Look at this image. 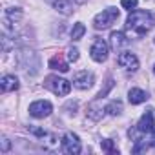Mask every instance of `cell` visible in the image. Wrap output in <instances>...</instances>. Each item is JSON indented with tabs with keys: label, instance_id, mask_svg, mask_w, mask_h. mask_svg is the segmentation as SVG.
Returning a JSON list of instances; mask_svg holds the SVG:
<instances>
[{
	"label": "cell",
	"instance_id": "cell-27",
	"mask_svg": "<svg viewBox=\"0 0 155 155\" xmlns=\"http://www.w3.org/2000/svg\"><path fill=\"white\" fill-rule=\"evenodd\" d=\"M153 73H155V66H153Z\"/></svg>",
	"mask_w": 155,
	"mask_h": 155
},
{
	"label": "cell",
	"instance_id": "cell-21",
	"mask_svg": "<svg viewBox=\"0 0 155 155\" xmlns=\"http://www.w3.org/2000/svg\"><path fill=\"white\" fill-rule=\"evenodd\" d=\"M137 4H139V0H120V6L128 11H133L137 8Z\"/></svg>",
	"mask_w": 155,
	"mask_h": 155
},
{
	"label": "cell",
	"instance_id": "cell-22",
	"mask_svg": "<svg viewBox=\"0 0 155 155\" xmlns=\"http://www.w3.org/2000/svg\"><path fill=\"white\" fill-rule=\"evenodd\" d=\"M68 60L69 62H77V60H79V49H77V48H69L68 49Z\"/></svg>",
	"mask_w": 155,
	"mask_h": 155
},
{
	"label": "cell",
	"instance_id": "cell-1",
	"mask_svg": "<svg viewBox=\"0 0 155 155\" xmlns=\"http://www.w3.org/2000/svg\"><path fill=\"white\" fill-rule=\"evenodd\" d=\"M155 26V15L150 11H137L133 9L126 20V28L135 31L137 35H146Z\"/></svg>",
	"mask_w": 155,
	"mask_h": 155
},
{
	"label": "cell",
	"instance_id": "cell-25",
	"mask_svg": "<svg viewBox=\"0 0 155 155\" xmlns=\"http://www.w3.org/2000/svg\"><path fill=\"white\" fill-rule=\"evenodd\" d=\"M151 133H153V139H151V140H153V144H155V128L151 130Z\"/></svg>",
	"mask_w": 155,
	"mask_h": 155
},
{
	"label": "cell",
	"instance_id": "cell-16",
	"mask_svg": "<svg viewBox=\"0 0 155 155\" xmlns=\"http://www.w3.org/2000/svg\"><path fill=\"white\" fill-rule=\"evenodd\" d=\"M4 17H6L11 24H15V22H18V20L22 18V9H18V8H8Z\"/></svg>",
	"mask_w": 155,
	"mask_h": 155
},
{
	"label": "cell",
	"instance_id": "cell-20",
	"mask_svg": "<svg viewBox=\"0 0 155 155\" xmlns=\"http://www.w3.org/2000/svg\"><path fill=\"white\" fill-rule=\"evenodd\" d=\"M148 148H150V144H148L146 140L139 139V140H137V144L133 146V153H142V151H146Z\"/></svg>",
	"mask_w": 155,
	"mask_h": 155
},
{
	"label": "cell",
	"instance_id": "cell-18",
	"mask_svg": "<svg viewBox=\"0 0 155 155\" xmlns=\"http://www.w3.org/2000/svg\"><path fill=\"white\" fill-rule=\"evenodd\" d=\"M84 33H86V28H84V24L77 22V24L73 26V29H71V38H73V40H81V38L84 37Z\"/></svg>",
	"mask_w": 155,
	"mask_h": 155
},
{
	"label": "cell",
	"instance_id": "cell-12",
	"mask_svg": "<svg viewBox=\"0 0 155 155\" xmlns=\"http://www.w3.org/2000/svg\"><path fill=\"white\" fill-rule=\"evenodd\" d=\"M110 38H111V46L115 49H120V48H124V46L130 44V38H126V35L122 31H113Z\"/></svg>",
	"mask_w": 155,
	"mask_h": 155
},
{
	"label": "cell",
	"instance_id": "cell-5",
	"mask_svg": "<svg viewBox=\"0 0 155 155\" xmlns=\"http://www.w3.org/2000/svg\"><path fill=\"white\" fill-rule=\"evenodd\" d=\"M51 111H53V106L48 101H35L33 104H29V115L35 119H46L51 115Z\"/></svg>",
	"mask_w": 155,
	"mask_h": 155
},
{
	"label": "cell",
	"instance_id": "cell-10",
	"mask_svg": "<svg viewBox=\"0 0 155 155\" xmlns=\"http://www.w3.org/2000/svg\"><path fill=\"white\" fill-rule=\"evenodd\" d=\"M137 128L142 131V133H150L153 128H155V124H153V115H151V111H146L142 117H140V120H139V124H137Z\"/></svg>",
	"mask_w": 155,
	"mask_h": 155
},
{
	"label": "cell",
	"instance_id": "cell-2",
	"mask_svg": "<svg viewBox=\"0 0 155 155\" xmlns=\"http://www.w3.org/2000/svg\"><path fill=\"white\" fill-rule=\"evenodd\" d=\"M44 86L48 90H51L58 97H64V95H68L71 91V82L62 79V77H57V75H49L46 79V82H44Z\"/></svg>",
	"mask_w": 155,
	"mask_h": 155
},
{
	"label": "cell",
	"instance_id": "cell-6",
	"mask_svg": "<svg viewBox=\"0 0 155 155\" xmlns=\"http://www.w3.org/2000/svg\"><path fill=\"white\" fill-rule=\"evenodd\" d=\"M93 82H95V77H93V73H90V71H77L75 75H73V86L75 88H79V90H88V88H91L93 86Z\"/></svg>",
	"mask_w": 155,
	"mask_h": 155
},
{
	"label": "cell",
	"instance_id": "cell-4",
	"mask_svg": "<svg viewBox=\"0 0 155 155\" xmlns=\"http://www.w3.org/2000/svg\"><path fill=\"white\" fill-rule=\"evenodd\" d=\"M62 148H64V151L69 153V155H79L81 150H82L79 135H75L73 131L64 133V137H62Z\"/></svg>",
	"mask_w": 155,
	"mask_h": 155
},
{
	"label": "cell",
	"instance_id": "cell-17",
	"mask_svg": "<svg viewBox=\"0 0 155 155\" xmlns=\"http://www.w3.org/2000/svg\"><path fill=\"white\" fill-rule=\"evenodd\" d=\"M106 111H108L110 115H113V117L120 115V113H122V102H120V101H111V102H108V104H106Z\"/></svg>",
	"mask_w": 155,
	"mask_h": 155
},
{
	"label": "cell",
	"instance_id": "cell-13",
	"mask_svg": "<svg viewBox=\"0 0 155 155\" xmlns=\"http://www.w3.org/2000/svg\"><path fill=\"white\" fill-rule=\"evenodd\" d=\"M146 99H148L146 91H142V90H139V88H131V90L128 91V101H130L131 104H142Z\"/></svg>",
	"mask_w": 155,
	"mask_h": 155
},
{
	"label": "cell",
	"instance_id": "cell-11",
	"mask_svg": "<svg viewBox=\"0 0 155 155\" xmlns=\"http://www.w3.org/2000/svg\"><path fill=\"white\" fill-rule=\"evenodd\" d=\"M0 86H2L4 93L15 91V90H18V79L15 75H6V77H2V81H0Z\"/></svg>",
	"mask_w": 155,
	"mask_h": 155
},
{
	"label": "cell",
	"instance_id": "cell-24",
	"mask_svg": "<svg viewBox=\"0 0 155 155\" xmlns=\"http://www.w3.org/2000/svg\"><path fill=\"white\" fill-rule=\"evenodd\" d=\"M111 88H113V81H108V86H106V88H104V90H102V91L99 93V99H102V97H106V93H108V91H110Z\"/></svg>",
	"mask_w": 155,
	"mask_h": 155
},
{
	"label": "cell",
	"instance_id": "cell-14",
	"mask_svg": "<svg viewBox=\"0 0 155 155\" xmlns=\"http://www.w3.org/2000/svg\"><path fill=\"white\" fill-rule=\"evenodd\" d=\"M53 8L60 13V15H71V11H73V6H71V2L69 0H55L53 2Z\"/></svg>",
	"mask_w": 155,
	"mask_h": 155
},
{
	"label": "cell",
	"instance_id": "cell-3",
	"mask_svg": "<svg viewBox=\"0 0 155 155\" xmlns=\"http://www.w3.org/2000/svg\"><path fill=\"white\" fill-rule=\"evenodd\" d=\"M119 9L117 8H108V9H104L102 13H99L95 18H93V26H95V29H108L117 18H119Z\"/></svg>",
	"mask_w": 155,
	"mask_h": 155
},
{
	"label": "cell",
	"instance_id": "cell-7",
	"mask_svg": "<svg viewBox=\"0 0 155 155\" xmlns=\"http://www.w3.org/2000/svg\"><path fill=\"white\" fill-rule=\"evenodd\" d=\"M90 55L95 62H104L108 58V44L102 40V38H97L90 49Z\"/></svg>",
	"mask_w": 155,
	"mask_h": 155
},
{
	"label": "cell",
	"instance_id": "cell-8",
	"mask_svg": "<svg viewBox=\"0 0 155 155\" xmlns=\"http://www.w3.org/2000/svg\"><path fill=\"white\" fill-rule=\"evenodd\" d=\"M117 64H119L120 68L128 69V71H137V69H139V58H137L133 53H130V51H122V53L117 57Z\"/></svg>",
	"mask_w": 155,
	"mask_h": 155
},
{
	"label": "cell",
	"instance_id": "cell-26",
	"mask_svg": "<svg viewBox=\"0 0 155 155\" xmlns=\"http://www.w3.org/2000/svg\"><path fill=\"white\" fill-rule=\"evenodd\" d=\"M75 2H77V4H84V2H86V0H75Z\"/></svg>",
	"mask_w": 155,
	"mask_h": 155
},
{
	"label": "cell",
	"instance_id": "cell-19",
	"mask_svg": "<svg viewBox=\"0 0 155 155\" xmlns=\"http://www.w3.org/2000/svg\"><path fill=\"white\" fill-rule=\"evenodd\" d=\"M102 150H104V151H108V153H111V155H117V153H119V150L115 148V144H113L110 139L102 140Z\"/></svg>",
	"mask_w": 155,
	"mask_h": 155
},
{
	"label": "cell",
	"instance_id": "cell-15",
	"mask_svg": "<svg viewBox=\"0 0 155 155\" xmlns=\"http://www.w3.org/2000/svg\"><path fill=\"white\" fill-rule=\"evenodd\" d=\"M49 68H51V69H57V71H60V73H66V71L69 69L68 62H64L60 57H53V58L49 60Z\"/></svg>",
	"mask_w": 155,
	"mask_h": 155
},
{
	"label": "cell",
	"instance_id": "cell-23",
	"mask_svg": "<svg viewBox=\"0 0 155 155\" xmlns=\"http://www.w3.org/2000/svg\"><path fill=\"white\" fill-rule=\"evenodd\" d=\"M0 144H2V146H0V151H2V153L9 151V146H11V142H9V139H8V137H2V139H0Z\"/></svg>",
	"mask_w": 155,
	"mask_h": 155
},
{
	"label": "cell",
	"instance_id": "cell-9",
	"mask_svg": "<svg viewBox=\"0 0 155 155\" xmlns=\"http://www.w3.org/2000/svg\"><path fill=\"white\" fill-rule=\"evenodd\" d=\"M104 111H106V106H102L101 99L97 97V101H93V102L88 106L86 115H88L91 120H101V119H102V115H104Z\"/></svg>",
	"mask_w": 155,
	"mask_h": 155
}]
</instances>
